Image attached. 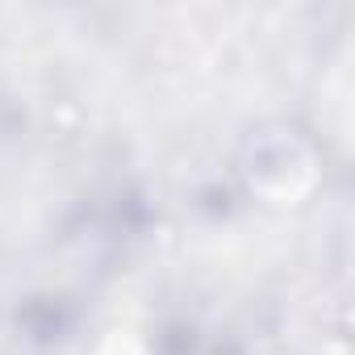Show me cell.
Wrapping results in <instances>:
<instances>
[{
  "instance_id": "1",
  "label": "cell",
  "mask_w": 355,
  "mask_h": 355,
  "mask_svg": "<svg viewBox=\"0 0 355 355\" xmlns=\"http://www.w3.org/2000/svg\"><path fill=\"white\" fill-rule=\"evenodd\" d=\"M313 146L297 134V130H263L247 142V159H243V175L255 193H263L276 205H288L297 197H305L313 189Z\"/></svg>"
}]
</instances>
